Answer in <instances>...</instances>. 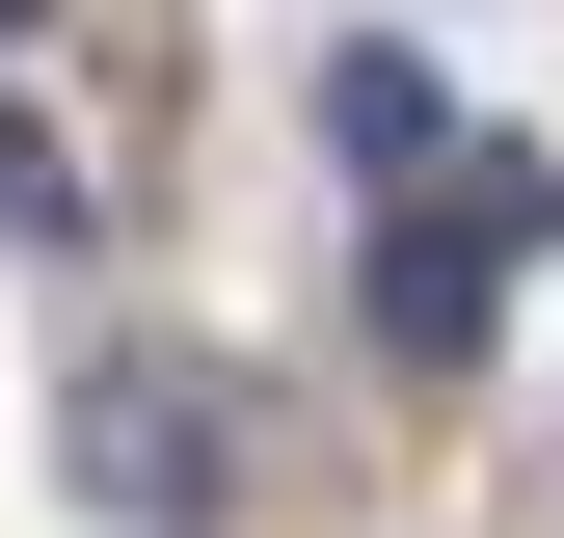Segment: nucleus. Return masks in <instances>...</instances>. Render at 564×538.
<instances>
[{"instance_id":"1","label":"nucleus","mask_w":564,"mask_h":538,"mask_svg":"<svg viewBox=\"0 0 564 538\" xmlns=\"http://www.w3.org/2000/svg\"><path fill=\"white\" fill-rule=\"evenodd\" d=\"M349 323H377L403 377H484V351H511V243H484L457 189H403V216L349 243Z\"/></svg>"},{"instance_id":"2","label":"nucleus","mask_w":564,"mask_h":538,"mask_svg":"<svg viewBox=\"0 0 564 538\" xmlns=\"http://www.w3.org/2000/svg\"><path fill=\"white\" fill-rule=\"evenodd\" d=\"M82 485H108L134 538H188V512L242 485V458H216V377H82Z\"/></svg>"},{"instance_id":"3","label":"nucleus","mask_w":564,"mask_h":538,"mask_svg":"<svg viewBox=\"0 0 564 538\" xmlns=\"http://www.w3.org/2000/svg\"><path fill=\"white\" fill-rule=\"evenodd\" d=\"M323 162H457V108H431V54H403V28L323 54Z\"/></svg>"},{"instance_id":"4","label":"nucleus","mask_w":564,"mask_h":538,"mask_svg":"<svg viewBox=\"0 0 564 538\" xmlns=\"http://www.w3.org/2000/svg\"><path fill=\"white\" fill-rule=\"evenodd\" d=\"M431 189H457V216H484V243H511V269L564 243V162H538V134H457V162H431Z\"/></svg>"},{"instance_id":"5","label":"nucleus","mask_w":564,"mask_h":538,"mask_svg":"<svg viewBox=\"0 0 564 538\" xmlns=\"http://www.w3.org/2000/svg\"><path fill=\"white\" fill-rule=\"evenodd\" d=\"M0 243H82V162H54V108L0 82Z\"/></svg>"},{"instance_id":"6","label":"nucleus","mask_w":564,"mask_h":538,"mask_svg":"<svg viewBox=\"0 0 564 538\" xmlns=\"http://www.w3.org/2000/svg\"><path fill=\"white\" fill-rule=\"evenodd\" d=\"M0 54H28V0H0Z\"/></svg>"}]
</instances>
